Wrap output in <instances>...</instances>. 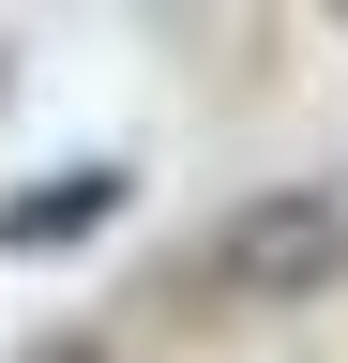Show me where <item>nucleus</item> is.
I'll list each match as a JSON object with an SVG mask.
<instances>
[{"instance_id":"nucleus-1","label":"nucleus","mask_w":348,"mask_h":363,"mask_svg":"<svg viewBox=\"0 0 348 363\" xmlns=\"http://www.w3.org/2000/svg\"><path fill=\"white\" fill-rule=\"evenodd\" d=\"M333 272H348V182H273V197H242L197 242L212 303H318Z\"/></svg>"},{"instance_id":"nucleus-2","label":"nucleus","mask_w":348,"mask_h":363,"mask_svg":"<svg viewBox=\"0 0 348 363\" xmlns=\"http://www.w3.org/2000/svg\"><path fill=\"white\" fill-rule=\"evenodd\" d=\"M121 197H137L121 167H61V182H30V197H0V257H61V242H91Z\"/></svg>"},{"instance_id":"nucleus-3","label":"nucleus","mask_w":348,"mask_h":363,"mask_svg":"<svg viewBox=\"0 0 348 363\" xmlns=\"http://www.w3.org/2000/svg\"><path fill=\"white\" fill-rule=\"evenodd\" d=\"M333 16H348V0H333Z\"/></svg>"}]
</instances>
